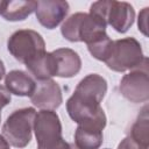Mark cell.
Listing matches in <instances>:
<instances>
[{"label":"cell","instance_id":"6da1fadb","mask_svg":"<svg viewBox=\"0 0 149 149\" xmlns=\"http://www.w3.org/2000/svg\"><path fill=\"white\" fill-rule=\"evenodd\" d=\"M107 92V81L104 77L91 73L83 78L73 94L66 101V111L78 126L102 130L106 126V115L100 106Z\"/></svg>","mask_w":149,"mask_h":149},{"label":"cell","instance_id":"7a4b0ae2","mask_svg":"<svg viewBox=\"0 0 149 149\" xmlns=\"http://www.w3.org/2000/svg\"><path fill=\"white\" fill-rule=\"evenodd\" d=\"M90 15L109 24L118 33H126L134 23L135 12L130 3L115 0H101L93 2L90 8Z\"/></svg>","mask_w":149,"mask_h":149},{"label":"cell","instance_id":"3957f363","mask_svg":"<svg viewBox=\"0 0 149 149\" xmlns=\"http://www.w3.org/2000/svg\"><path fill=\"white\" fill-rule=\"evenodd\" d=\"M33 130L35 132L37 149H70V143L62 136V125L56 112L47 109L37 112Z\"/></svg>","mask_w":149,"mask_h":149},{"label":"cell","instance_id":"277c9868","mask_svg":"<svg viewBox=\"0 0 149 149\" xmlns=\"http://www.w3.org/2000/svg\"><path fill=\"white\" fill-rule=\"evenodd\" d=\"M61 33L70 42L92 43L106 34V24L86 13H76L62 24Z\"/></svg>","mask_w":149,"mask_h":149},{"label":"cell","instance_id":"5b68a950","mask_svg":"<svg viewBox=\"0 0 149 149\" xmlns=\"http://www.w3.org/2000/svg\"><path fill=\"white\" fill-rule=\"evenodd\" d=\"M144 58L140 42L134 37H126L113 41L109 56L105 63L113 71L125 72L139 68Z\"/></svg>","mask_w":149,"mask_h":149},{"label":"cell","instance_id":"8992f818","mask_svg":"<svg viewBox=\"0 0 149 149\" xmlns=\"http://www.w3.org/2000/svg\"><path fill=\"white\" fill-rule=\"evenodd\" d=\"M36 111L26 107L14 111L2 126V136L15 148H24L31 140Z\"/></svg>","mask_w":149,"mask_h":149},{"label":"cell","instance_id":"52a82bcc","mask_svg":"<svg viewBox=\"0 0 149 149\" xmlns=\"http://www.w3.org/2000/svg\"><path fill=\"white\" fill-rule=\"evenodd\" d=\"M7 48L15 59L26 64L34 57L45 52V42L37 31L21 29L12 34Z\"/></svg>","mask_w":149,"mask_h":149},{"label":"cell","instance_id":"ba28073f","mask_svg":"<svg viewBox=\"0 0 149 149\" xmlns=\"http://www.w3.org/2000/svg\"><path fill=\"white\" fill-rule=\"evenodd\" d=\"M120 93L130 102H146L149 99V79H148V58L142 64L125 74L119 86Z\"/></svg>","mask_w":149,"mask_h":149},{"label":"cell","instance_id":"9c48e42d","mask_svg":"<svg viewBox=\"0 0 149 149\" xmlns=\"http://www.w3.org/2000/svg\"><path fill=\"white\" fill-rule=\"evenodd\" d=\"M30 100L34 106L41 109L54 111L59 107L63 101L61 87L52 79L40 80L36 83V87L34 93L30 95Z\"/></svg>","mask_w":149,"mask_h":149},{"label":"cell","instance_id":"30bf717a","mask_svg":"<svg viewBox=\"0 0 149 149\" xmlns=\"http://www.w3.org/2000/svg\"><path fill=\"white\" fill-rule=\"evenodd\" d=\"M69 12V3L63 0H41L37 1L35 9L38 22L48 28H56L66 16Z\"/></svg>","mask_w":149,"mask_h":149},{"label":"cell","instance_id":"8fae6325","mask_svg":"<svg viewBox=\"0 0 149 149\" xmlns=\"http://www.w3.org/2000/svg\"><path fill=\"white\" fill-rule=\"evenodd\" d=\"M56 59V76L62 78H71L76 76L81 68L79 55L69 48H59L52 51Z\"/></svg>","mask_w":149,"mask_h":149},{"label":"cell","instance_id":"7c38bea8","mask_svg":"<svg viewBox=\"0 0 149 149\" xmlns=\"http://www.w3.org/2000/svg\"><path fill=\"white\" fill-rule=\"evenodd\" d=\"M5 87L9 93L19 97H30L36 87V81L24 71L13 70L6 74Z\"/></svg>","mask_w":149,"mask_h":149},{"label":"cell","instance_id":"4fadbf2b","mask_svg":"<svg viewBox=\"0 0 149 149\" xmlns=\"http://www.w3.org/2000/svg\"><path fill=\"white\" fill-rule=\"evenodd\" d=\"M28 71L38 80L56 76V59L52 52H43L26 63Z\"/></svg>","mask_w":149,"mask_h":149},{"label":"cell","instance_id":"5bb4252c","mask_svg":"<svg viewBox=\"0 0 149 149\" xmlns=\"http://www.w3.org/2000/svg\"><path fill=\"white\" fill-rule=\"evenodd\" d=\"M37 7V1H5L1 15L8 21H22Z\"/></svg>","mask_w":149,"mask_h":149},{"label":"cell","instance_id":"9a60e30c","mask_svg":"<svg viewBox=\"0 0 149 149\" xmlns=\"http://www.w3.org/2000/svg\"><path fill=\"white\" fill-rule=\"evenodd\" d=\"M102 143V130L78 126L74 133V146L78 149H99Z\"/></svg>","mask_w":149,"mask_h":149},{"label":"cell","instance_id":"2e32d148","mask_svg":"<svg viewBox=\"0 0 149 149\" xmlns=\"http://www.w3.org/2000/svg\"><path fill=\"white\" fill-rule=\"evenodd\" d=\"M149 116H148V106L146 105L137 116L136 121L130 128L129 137L136 142L142 149H148L149 142Z\"/></svg>","mask_w":149,"mask_h":149},{"label":"cell","instance_id":"e0dca14e","mask_svg":"<svg viewBox=\"0 0 149 149\" xmlns=\"http://www.w3.org/2000/svg\"><path fill=\"white\" fill-rule=\"evenodd\" d=\"M112 45H113V41L108 37L107 34H105L101 37H99L95 41H93L92 43L87 44V48H88L90 54L94 58H97L98 61L105 62L109 56Z\"/></svg>","mask_w":149,"mask_h":149},{"label":"cell","instance_id":"ac0fdd59","mask_svg":"<svg viewBox=\"0 0 149 149\" xmlns=\"http://www.w3.org/2000/svg\"><path fill=\"white\" fill-rule=\"evenodd\" d=\"M148 7H146V8H143V10L140 13V15H139V30H141L142 31V34L143 35H148V31H147V29H148Z\"/></svg>","mask_w":149,"mask_h":149},{"label":"cell","instance_id":"d6986e66","mask_svg":"<svg viewBox=\"0 0 149 149\" xmlns=\"http://www.w3.org/2000/svg\"><path fill=\"white\" fill-rule=\"evenodd\" d=\"M118 149H142V148H141L136 142H134L129 136H127V137H125V139L120 142Z\"/></svg>","mask_w":149,"mask_h":149},{"label":"cell","instance_id":"ffe728a7","mask_svg":"<svg viewBox=\"0 0 149 149\" xmlns=\"http://www.w3.org/2000/svg\"><path fill=\"white\" fill-rule=\"evenodd\" d=\"M9 101H10V93L7 91L5 86L0 85V109L6 105H8Z\"/></svg>","mask_w":149,"mask_h":149},{"label":"cell","instance_id":"44dd1931","mask_svg":"<svg viewBox=\"0 0 149 149\" xmlns=\"http://www.w3.org/2000/svg\"><path fill=\"white\" fill-rule=\"evenodd\" d=\"M0 149H9V143L2 135H0Z\"/></svg>","mask_w":149,"mask_h":149},{"label":"cell","instance_id":"7402d4cb","mask_svg":"<svg viewBox=\"0 0 149 149\" xmlns=\"http://www.w3.org/2000/svg\"><path fill=\"white\" fill-rule=\"evenodd\" d=\"M3 76H5V65H3L2 61L0 59V80L3 78Z\"/></svg>","mask_w":149,"mask_h":149},{"label":"cell","instance_id":"603a6c76","mask_svg":"<svg viewBox=\"0 0 149 149\" xmlns=\"http://www.w3.org/2000/svg\"><path fill=\"white\" fill-rule=\"evenodd\" d=\"M3 6H5V1L3 0H0V15H1V12L3 9Z\"/></svg>","mask_w":149,"mask_h":149},{"label":"cell","instance_id":"cb8c5ba5","mask_svg":"<svg viewBox=\"0 0 149 149\" xmlns=\"http://www.w3.org/2000/svg\"><path fill=\"white\" fill-rule=\"evenodd\" d=\"M70 149H78V148L74 146V143H70Z\"/></svg>","mask_w":149,"mask_h":149},{"label":"cell","instance_id":"d4e9b609","mask_svg":"<svg viewBox=\"0 0 149 149\" xmlns=\"http://www.w3.org/2000/svg\"><path fill=\"white\" fill-rule=\"evenodd\" d=\"M0 112H1V109H0ZM0 120H1V113H0Z\"/></svg>","mask_w":149,"mask_h":149},{"label":"cell","instance_id":"484cf974","mask_svg":"<svg viewBox=\"0 0 149 149\" xmlns=\"http://www.w3.org/2000/svg\"><path fill=\"white\" fill-rule=\"evenodd\" d=\"M106 149H108V148H106Z\"/></svg>","mask_w":149,"mask_h":149}]
</instances>
